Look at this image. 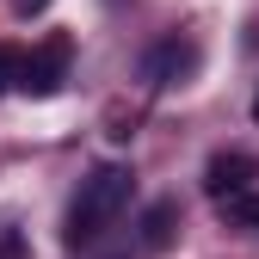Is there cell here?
<instances>
[{"label": "cell", "mask_w": 259, "mask_h": 259, "mask_svg": "<svg viewBox=\"0 0 259 259\" xmlns=\"http://www.w3.org/2000/svg\"><path fill=\"white\" fill-rule=\"evenodd\" d=\"M7 7H13V13H19V19H37V13H44V7H50V0H7Z\"/></svg>", "instance_id": "9"}, {"label": "cell", "mask_w": 259, "mask_h": 259, "mask_svg": "<svg viewBox=\"0 0 259 259\" xmlns=\"http://www.w3.org/2000/svg\"><path fill=\"white\" fill-rule=\"evenodd\" d=\"M198 62H204V50L191 44V37H179V31H167L160 44H148V56H142V80H148V87H179V80L198 74Z\"/></svg>", "instance_id": "3"}, {"label": "cell", "mask_w": 259, "mask_h": 259, "mask_svg": "<svg viewBox=\"0 0 259 259\" xmlns=\"http://www.w3.org/2000/svg\"><path fill=\"white\" fill-rule=\"evenodd\" d=\"M136 247L142 253H167L173 241H179V229H185V210H179V198H154L148 210H142V222H136Z\"/></svg>", "instance_id": "5"}, {"label": "cell", "mask_w": 259, "mask_h": 259, "mask_svg": "<svg viewBox=\"0 0 259 259\" xmlns=\"http://www.w3.org/2000/svg\"><path fill=\"white\" fill-rule=\"evenodd\" d=\"M216 210H222V222H229V229H241V235H259V191H241V198L216 204Z\"/></svg>", "instance_id": "6"}, {"label": "cell", "mask_w": 259, "mask_h": 259, "mask_svg": "<svg viewBox=\"0 0 259 259\" xmlns=\"http://www.w3.org/2000/svg\"><path fill=\"white\" fill-rule=\"evenodd\" d=\"M13 80H19V50L0 44V93H13Z\"/></svg>", "instance_id": "7"}, {"label": "cell", "mask_w": 259, "mask_h": 259, "mask_svg": "<svg viewBox=\"0 0 259 259\" xmlns=\"http://www.w3.org/2000/svg\"><path fill=\"white\" fill-rule=\"evenodd\" d=\"M0 259H25V235H19V229L0 235Z\"/></svg>", "instance_id": "8"}, {"label": "cell", "mask_w": 259, "mask_h": 259, "mask_svg": "<svg viewBox=\"0 0 259 259\" xmlns=\"http://www.w3.org/2000/svg\"><path fill=\"white\" fill-rule=\"evenodd\" d=\"M253 117H259V99H253Z\"/></svg>", "instance_id": "10"}, {"label": "cell", "mask_w": 259, "mask_h": 259, "mask_svg": "<svg viewBox=\"0 0 259 259\" xmlns=\"http://www.w3.org/2000/svg\"><path fill=\"white\" fill-rule=\"evenodd\" d=\"M130 191H136V173H130L123 160H105V167H93L80 179V191L68 198V216H62V241H68V253L93 247V241L111 229V222L123 216V204H130Z\"/></svg>", "instance_id": "1"}, {"label": "cell", "mask_w": 259, "mask_h": 259, "mask_svg": "<svg viewBox=\"0 0 259 259\" xmlns=\"http://www.w3.org/2000/svg\"><path fill=\"white\" fill-rule=\"evenodd\" d=\"M253 179H259V154H247V148H216V154L204 160V191H210L216 204L253 191Z\"/></svg>", "instance_id": "4"}, {"label": "cell", "mask_w": 259, "mask_h": 259, "mask_svg": "<svg viewBox=\"0 0 259 259\" xmlns=\"http://www.w3.org/2000/svg\"><path fill=\"white\" fill-rule=\"evenodd\" d=\"M68 62H74V37H68V31H56L50 44H37L31 56H19V80H13V93H25V99H50V93H62Z\"/></svg>", "instance_id": "2"}]
</instances>
